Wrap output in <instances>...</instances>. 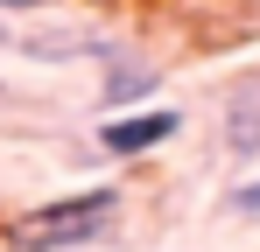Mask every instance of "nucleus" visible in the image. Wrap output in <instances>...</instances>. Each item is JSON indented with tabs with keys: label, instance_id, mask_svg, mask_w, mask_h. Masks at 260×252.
<instances>
[{
	"label": "nucleus",
	"instance_id": "f03ea898",
	"mask_svg": "<svg viewBox=\"0 0 260 252\" xmlns=\"http://www.w3.org/2000/svg\"><path fill=\"white\" fill-rule=\"evenodd\" d=\"M176 133H183V112H176V105H134V112L99 119V147H106L113 161H141V154L169 147Z\"/></svg>",
	"mask_w": 260,
	"mask_h": 252
},
{
	"label": "nucleus",
	"instance_id": "423d86ee",
	"mask_svg": "<svg viewBox=\"0 0 260 252\" xmlns=\"http://www.w3.org/2000/svg\"><path fill=\"white\" fill-rule=\"evenodd\" d=\"M0 91H7V84H0Z\"/></svg>",
	"mask_w": 260,
	"mask_h": 252
},
{
	"label": "nucleus",
	"instance_id": "7ed1b4c3",
	"mask_svg": "<svg viewBox=\"0 0 260 252\" xmlns=\"http://www.w3.org/2000/svg\"><path fill=\"white\" fill-rule=\"evenodd\" d=\"M218 140H225L232 161H253V154H260V63L232 77L225 112H218Z\"/></svg>",
	"mask_w": 260,
	"mask_h": 252
},
{
	"label": "nucleus",
	"instance_id": "f257e3e1",
	"mask_svg": "<svg viewBox=\"0 0 260 252\" xmlns=\"http://www.w3.org/2000/svg\"><path fill=\"white\" fill-rule=\"evenodd\" d=\"M120 217V189L113 182H91V189H71L56 203H36L21 217H7V252H78V245H99Z\"/></svg>",
	"mask_w": 260,
	"mask_h": 252
},
{
	"label": "nucleus",
	"instance_id": "39448f33",
	"mask_svg": "<svg viewBox=\"0 0 260 252\" xmlns=\"http://www.w3.org/2000/svg\"><path fill=\"white\" fill-rule=\"evenodd\" d=\"M225 210H232V217H260V182H239V189L225 196Z\"/></svg>",
	"mask_w": 260,
	"mask_h": 252
},
{
	"label": "nucleus",
	"instance_id": "20e7f679",
	"mask_svg": "<svg viewBox=\"0 0 260 252\" xmlns=\"http://www.w3.org/2000/svg\"><path fill=\"white\" fill-rule=\"evenodd\" d=\"M155 84H162V63H155V56L120 49V56L106 63V77H99V112H127V105H141Z\"/></svg>",
	"mask_w": 260,
	"mask_h": 252
}]
</instances>
